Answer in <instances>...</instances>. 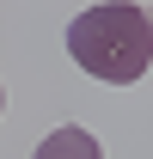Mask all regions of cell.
<instances>
[{"label": "cell", "instance_id": "1", "mask_svg": "<svg viewBox=\"0 0 153 159\" xmlns=\"http://www.w3.org/2000/svg\"><path fill=\"white\" fill-rule=\"evenodd\" d=\"M67 55H74V67H86L104 86H135L153 67V19L129 0L86 6L67 25Z\"/></svg>", "mask_w": 153, "mask_h": 159}, {"label": "cell", "instance_id": "2", "mask_svg": "<svg viewBox=\"0 0 153 159\" xmlns=\"http://www.w3.org/2000/svg\"><path fill=\"white\" fill-rule=\"evenodd\" d=\"M31 159H104V147H98L92 129L67 122V129H55V135H43V147H37Z\"/></svg>", "mask_w": 153, "mask_h": 159}, {"label": "cell", "instance_id": "3", "mask_svg": "<svg viewBox=\"0 0 153 159\" xmlns=\"http://www.w3.org/2000/svg\"><path fill=\"white\" fill-rule=\"evenodd\" d=\"M0 110H6V92H0Z\"/></svg>", "mask_w": 153, "mask_h": 159}, {"label": "cell", "instance_id": "4", "mask_svg": "<svg viewBox=\"0 0 153 159\" xmlns=\"http://www.w3.org/2000/svg\"><path fill=\"white\" fill-rule=\"evenodd\" d=\"M147 19H153V12H147Z\"/></svg>", "mask_w": 153, "mask_h": 159}]
</instances>
